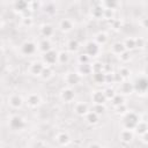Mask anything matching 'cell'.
Returning a JSON list of instances; mask_svg holds the SVG:
<instances>
[{"mask_svg":"<svg viewBox=\"0 0 148 148\" xmlns=\"http://www.w3.org/2000/svg\"><path fill=\"white\" fill-rule=\"evenodd\" d=\"M139 116L133 112V111H127L126 113L123 114V119H121V125L124 128H128V130H134L136 123L139 121Z\"/></svg>","mask_w":148,"mask_h":148,"instance_id":"1","label":"cell"},{"mask_svg":"<svg viewBox=\"0 0 148 148\" xmlns=\"http://www.w3.org/2000/svg\"><path fill=\"white\" fill-rule=\"evenodd\" d=\"M10 130L13 131H22L25 127V120L18 116V114H14L9 118V123H8Z\"/></svg>","mask_w":148,"mask_h":148,"instance_id":"2","label":"cell"},{"mask_svg":"<svg viewBox=\"0 0 148 148\" xmlns=\"http://www.w3.org/2000/svg\"><path fill=\"white\" fill-rule=\"evenodd\" d=\"M58 61V52L54 51V50H49L46 52H44L43 54V64L47 65V66H51L53 64H56Z\"/></svg>","mask_w":148,"mask_h":148,"instance_id":"3","label":"cell"},{"mask_svg":"<svg viewBox=\"0 0 148 148\" xmlns=\"http://www.w3.org/2000/svg\"><path fill=\"white\" fill-rule=\"evenodd\" d=\"M37 51V45L31 40H25L21 45V52L24 56H31Z\"/></svg>","mask_w":148,"mask_h":148,"instance_id":"4","label":"cell"},{"mask_svg":"<svg viewBox=\"0 0 148 148\" xmlns=\"http://www.w3.org/2000/svg\"><path fill=\"white\" fill-rule=\"evenodd\" d=\"M98 51H99V45L94 40H90L84 45V53L88 54L89 57H95L98 53Z\"/></svg>","mask_w":148,"mask_h":148,"instance_id":"5","label":"cell"},{"mask_svg":"<svg viewBox=\"0 0 148 148\" xmlns=\"http://www.w3.org/2000/svg\"><path fill=\"white\" fill-rule=\"evenodd\" d=\"M23 103H24V101L18 94H13L8 98V104L13 109H21L23 106Z\"/></svg>","mask_w":148,"mask_h":148,"instance_id":"6","label":"cell"},{"mask_svg":"<svg viewBox=\"0 0 148 148\" xmlns=\"http://www.w3.org/2000/svg\"><path fill=\"white\" fill-rule=\"evenodd\" d=\"M119 139L124 143H130L134 139V132H133V130L123 128L120 131V133H119Z\"/></svg>","mask_w":148,"mask_h":148,"instance_id":"7","label":"cell"},{"mask_svg":"<svg viewBox=\"0 0 148 148\" xmlns=\"http://www.w3.org/2000/svg\"><path fill=\"white\" fill-rule=\"evenodd\" d=\"M43 68H44V64H43V62H40V61H35V62H31V64H30L28 71H29V73H30L31 75H34V76H39L40 73H42V71H43Z\"/></svg>","mask_w":148,"mask_h":148,"instance_id":"8","label":"cell"},{"mask_svg":"<svg viewBox=\"0 0 148 148\" xmlns=\"http://www.w3.org/2000/svg\"><path fill=\"white\" fill-rule=\"evenodd\" d=\"M80 80H81V75L77 72H69L65 76V81L68 86H75L80 82Z\"/></svg>","mask_w":148,"mask_h":148,"instance_id":"9","label":"cell"},{"mask_svg":"<svg viewBox=\"0 0 148 148\" xmlns=\"http://www.w3.org/2000/svg\"><path fill=\"white\" fill-rule=\"evenodd\" d=\"M147 86H148V82H147V79L145 77V76H141V77H139L136 81H135V83H133V88H134V90H136L138 92H146V90H147Z\"/></svg>","mask_w":148,"mask_h":148,"instance_id":"10","label":"cell"},{"mask_svg":"<svg viewBox=\"0 0 148 148\" xmlns=\"http://www.w3.org/2000/svg\"><path fill=\"white\" fill-rule=\"evenodd\" d=\"M60 98L65 102V103H69L75 98V92L72 88H64L60 91Z\"/></svg>","mask_w":148,"mask_h":148,"instance_id":"11","label":"cell"},{"mask_svg":"<svg viewBox=\"0 0 148 148\" xmlns=\"http://www.w3.org/2000/svg\"><path fill=\"white\" fill-rule=\"evenodd\" d=\"M40 103H42V98H40V96L38 94L32 92V94H29L28 95V97H27V104L30 108H37V106L40 105Z\"/></svg>","mask_w":148,"mask_h":148,"instance_id":"12","label":"cell"},{"mask_svg":"<svg viewBox=\"0 0 148 148\" xmlns=\"http://www.w3.org/2000/svg\"><path fill=\"white\" fill-rule=\"evenodd\" d=\"M88 111H89V106H88L87 103H84V102H77V103H75V105H74V112L77 116L83 117V116L87 114Z\"/></svg>","mask_w":148,"mask_h":148,"instance_id":"13","label":"cell"},{"mask_svg":"<svg viewBox=\"0 0 148 148\" xmlns=\"http://www.w3.org/2000/svg\"><path fill=\"white\" fill-rule=\"evenodd\" d=\"M56 140L59 146H68L71 143V136L67 132H59L56 135Z\"/></svg>","mask_w":148,"mask_h":148,"instance_id":"14","label":"cell"},{"mask_svg":"<svg viewBox=\"0 0 148 148\" xmlns=\"http://www.w3.org/2000/svg\"><path fill=\"white\" fill-rule=\"evenodd\" d=\"M73 28H74V23L69 18H64L59 22V29L62 32H69L73 30Z\"/></svg>","mask_w":148,"mask_h":148,"instance_id":"15","label":"cell"},{"mask_svg":"<svg viewBox=\"0 0 148 148\" xmlns=\"http://www.w3.org/2000/svg\"><path fill=\"white\" fill-rule=\"evenodd\" d=\"M91 101L95 104H104L106 102V97L103 92V90H96L91 95Z\"/></svg>","mask_w":148,"mask_h":148,"instance_id":"16","label":"cell"},{"mask_svg":"<svg viewBox=\"0 0 148 148\" xmlns=\"http://www.w3.org/2000/svg\"><path fill=\"white\" fill-rule=\"evenodd\" d=\"M119 91L121 95H130L134 91V88H133V83L128 82V81H124L120 83L119 86Z\"/></svg>","mask_w":148,"mask_h":148,"instance_id":"17","label":"cell"},{"mask_svg":"<svg viewBox=\"0 0 148 148\" xmlns=\"http://www.w3.org/2000/svg\"><path fill=\"white\" fill-rule=\"evenodd\" d=\"M54 34V28L51 24H43L40 27V35L44 38H49Z\"/></svg>","mask_w":148,"mask_h":148,"instance_id":"18","label":"cell"},{"mask_svg":"<svg viewBox=\"0 0 148 148\" xmlns=\"http://www.w3.org/2000/svg\"><path fill=\"white\" fill-rule=\"evenodd\" d=\"M134 130H135V133H136L138 135H142V134L147 133L148 126H147L146 120H140V119H139V121L136 123V125H135Z\"/></svg>","mask_w":148,"mask_h":148,"instance_id":"19","label":"cell"},{"mask_svg":"<svg viewBox=\"0 0 148 148\" xmlns=\"http://www.w3.org/2000/svg\"><path fill=\"white\" fill-rule=\"evenodd\" d=\"M101 6L106 10H114L119 6V1L118 0H102Z\"/></svg>","mask_w":148,"mask_h":148,"instance_id":"20","label":"cell"},{"mask_svg":"<svg viewBox=\"0 0 148 148\" xmlns=\"http://www.w3.org/2000/svg\"><path fill=\"white\" fill-rule=\"evenodd\" d=\"M84 117H86V121L89 125H96L99 120V116L97 113H95L94 111H88Z\"/></svg>","mask_w":148,"mask_h":148,"instance_id":"21","label":"cell"},{"mask_svg":"<svg viewBox=\"0 0 148 148\" xmlns=\"http://www.w3.org/2000/svg\"><path fill=\"white\" fill-rule=\"evenodd\" d=\"M28 1L27 0H15L14 2V9L20 12V13H23L28 9Z\"/></svg>","mask_w":148,"mask_h":148,"instance_id":"22","label":"cell"},{"mask_svg":"<svg viewBox=\"0 0 148 148\" xmlns=\"http://www.w3.org/2000/svg\"><path fill=\"white\" fill-rule=\"evenodd\" d=\"M37 49H38L39 51H42L43 53L46 52V51H49V50H51L52 46H51V42H50V39H49V38H43V39L38 43Z\"/></svg>","mask_w":148,"mask_h":148,"instance_id":"23","label":"cell"},{"mask_svg":"<svg viewBox=\"0 0 148 148\" xmlns=\"http://www.w3.org/2000/svg\"><path fill=\"white\" fill-rule=\"evenodd\" d=\"M92 74H94V75H92V80H94L96 83L103 84V83L106 82V75H105L103 72H94Z\"/></svg>","mask_w":148,"mask_h":148,"instance_id":"24","label":"cell"},{"mask_svg":"<svg viewBox=\"0 0 148 148\" xmlns=\"http://www.w3.org/2000/svg\"><path fill=\"white\" fill-rule=\"evenodd\" d=\"M126 49H125V46H124V44L121 43V42H116V43H113L112 44V46H111V51H112V53L113 54H120L121 52H124Z\"/></svg>","mask_w":148,"mask_h":148,"instance_id":"25","label":"cell"},{"mask_svg":"<svg viewBox=\"0 0 148 148\" xmlns=\"http://www.w3.org/2000/svg\"><path fill=\"white\" fill-rule=\"evenodd\" d=\"M77 73L80 75H88V74H90L91 73V65H89V64H80Z\"/></svg>","mask_w":148,"mask_h":148,"instance_id":"26","label":"cell"},{"mask_svg":"<svg viewBox=\"0 0 148 148\" xmlns=\"http://www.w3.org/2000/svg\"><path fill=\"white\" fill-rule=\"evenodd\" d=\"M111 102H112V105H113L114 108H117V106L124 104V103H125L124 95H121V94H116V95L111 98Z\"/></svg>","mask_w":148,"mask_h":148,"instance_id":"27","label":"cell"},{"mask_svg":"<svg viewBox=\"0 0 148 148\" xmlns=\"http://www.w3.org/2000/svg\"><path fill=\"white\" fill-rule=\"evenodd\" d=\"M98 45H104L106 42H108V35L105 32H98L96 36H95V40Z\"/></svg>","mask_w":148,"mask_h":148,"instance_id":"28","label":"cell"},{"mask_svg":"<svg viewBox=\"0 0 148 148\" xmlns=\"http://www.w3.org/2000/svg\"><path fill=\"white\" fill-rule=\"evenodd\" d=\"M91 15L95 18H102L104 15V8L102 6H96L95 8H92L91 10Z\"/></svg>","mask_w":148,"mask_h":148,"instance_id":"29","label":"cell"},{"mask_svg":"<svg viewBox=\"0 0 148 148\" xmlns=\"http://www.w3.org/2000/svg\"><path fill=\"white\" fill-rule=\"evenodd\" d=\"M123 44H124V46H125V49H126L127 51H132L133 49L136 47V46H135V38H132V37L126 38V39L123 42Z\"/></svg>","mask_w":148,"mask_h":148,"instance_id":"30","label":"cell"},{"mask_svg":"<svg viewBox=\"0 0 148 148\" xmlns=\"http://www.w3.org/2000/svg\"><path fill=\"white\" fill-rule=\"evenodd\" d=\"M52 74H53V72H52V68H51V66H44V68H43V71H42V73H40V77L42 79H44V80H47V79H50L51 76H52Z\"/></svg>","mask_w":148,"mask_h":148,"instance_id":"31","label":"cell"},{"mask_svg":"<svg viewBox=\"0 0 148 148\" xmlns=\"http://www.w3.org/2000/svg\"><path fill=\"white\" fill-rule=\"evenodd\" d=\"M67 50L71 52H76L79 50V42L76 39H71L67 43Z\"/></svg>","mask_w":148,"mask_h":148,"instance_id":"32","label":"cell"},{"mask_svg":"<svg viewBox=\"0 0 148 148\" xmlns=\"http://www.w3.org/2000/svg\"><path fill=\"white\" fill-rule=\"evenodd\" d=\"M69 59V56L67 52L65 51H61V52H58V62L60 64H66Z\"/></svg>","mask_w":148,"mask_h":148,"instance_id":"33","label":"cell"},{"mask_svg":"<svg viewBox=\"0 0 148 148\" xmlns=\"http://www.w3.org/2000/svg\"><path fill=\"white\" fill-rule=\"evenodd\" d=\"M119 59H120V61H123V62L130 61V59H131V52L127 51V50H125L124 52H121V53L119 54Z\"/></svg>","mask_w":148,"mask_h":148,"instance_id":"34","label":"cell"},{"mask_svg":"<svg viewBox=\"0 0 148 148\" xmlns=\"http://www.w3.org/2000/svg\"><path fill=\"white\" fill-rule=\"evenodd\" d=\"M92 111L95 113H97L98 116L99 114H103L105 112V106H104V104H95L94 108H92Z\"/></svg>","mask_w":148,"mask_h":148,"instance_id":"35","label":"cell"},{"mask_svg":"<svg viewBox=\"0 0 148 148\" xmlns=\"http://www.w3.org/2000/svg\"><path fill=\"white\" fill-rule=\"evenodd\" d=\"M77 60H79V62H80V64H89L90 57H89L88 54H86V53H82V54H80V56H79Z\"/></svg>","mask_w":148,"mask_h":148,"instance_id":"36","label":"cell"},{"mask_svg":"<svg viewBox=\"0 0 148 148\" xmlns=\"http://www.w3.org/2000/svg\"><path fill=\"white\" fill-rule=\"evenodd\" d=\"M130 74H131V72H130V69L126 68V67H121V68L119 69V75H120L123 79H127V77L130 76Z\"/></svg>","mask_w":148,"mask_h":148,"instance_id":"37","label":"cell"},{"mask_svg":"<svg viewBox=\"0 0 148 148\" xmlns=\"http://www.w3.org/2000/svg\"><path fill=\"white\" fill-rule=\"evenodd\" d=\"M103 92H104L106 99H111V98L116 95V92H114V90H113L112 88H106L105 90H103Z\"/></svg>","mask_w":148,"mask_h":148,"instance_id":"38","label":"cell"},{"mask_svg":"<svg viewBox=\"0 0 148 148\" xmlns=\"http://www.w3.org/2000/svg\"><path fill=\"white\" fill-rule=\"evenodd\" d=\"M102 69H103V64H101V62H95L94 65H91V73L102 72Z\"/></svg>","mask_w":148,"mask_h":148,"instance_id":"39","label":"cell"},{"mask_svg":"<svg viewBox=\"0 0 148 148\" xmlns=\"http://www.w3.org/2000/svg\"><path fill=\"white\" fill-rule=\"evenodd\" d=\"M116 110H117V113L118 114H124V113H126L127 112V106L125 105V103L124 104H121V105H119V106H117L116 108Z\"/></svg>","mask_w":148,"mask_h":148,"instance_id":"40","label":"cell"},{"mask_svg":"<svg viewBox=\"0 0 148 148\" xmlns=\"http://www.w3.org/2000/svg\"><path fill=\"white\" fill-rule=\"evenodd\" d=\"M135 46H136V47H143V46H145V40H143L142 38H140V37L136 38V39H135Z\"/></svg>","mask_w":148,"mask_h":148,"instance_id":"41","label":"cell"},{"mask_svg":"<svg viewBox=\"0 0 148 148\" xmlns=\"http://www.w3.org/2000/svg\"><path fill=\"white\" fill-rule=\"evenodd\" d=\"M140 136L142 138L141 140H142V142H143L145 145H146V143H148V139H147V133H145V134H142V135H140Z\"/></svg>","mask_w":148,"mask_h":148,"instance_id":"42","label":"cell"},{"mask_svg":"<svg viewBox=\"0 0 148 148\" xmlns=\"http://www.w3.org/2000/svg\"><path fill=\"white\" fill-rule=\"evenodd\" d=\"M23 22H24L25 24H28V25H30V24L32 23V21H31V17H25V18H23Z\"/></svg>","mask_w":148,"mask_h":148,"instance_id":"43","label":"cell"},{"mask_svg":"<svg viewBox=\"0 0 148 148\" xmlns=\"http://www.w3.org/2000/svg\"><path fill=\"white\" fill-rule=\"evenodd\" d=\"M47 143L46 142H42V141H38V142H35L32 146H35V147H39V146H46Z\"/></svg>","mask_w":148,"mask_h":148,"instance_id":"44","label":"cell"},{"mask_svg":"<svg viewBox=\"0 0 148 148\" xmlns=\"http://www.w3.org/2000/svg\"><path fill=\"white\" fill-rule=\"evenodd\" d=\"M2 102H3V99H2V96L0 95V106L2 105Z\"/></svg>","mask_w":148,"mask_h":148,"instance_id":"45","label":"cell"},{"mask_svg":"<svg viewBox=\"0 0 148 148\" xmlns=\"http://www.w3.org/2000/svg\"><path fill=\"white\" fill-rule=\"evenodd\" d=\"M2 54H3V52H2V49H1V47H0V58H1V57H2Z\"/></svg>","mask_w":148,"mask_h":148,"instance_id":"46","label":"cell"},{"mask_svg":"<svg viewBox=\"0 0 148 148\" xmlns=\"http://www.w3.org/2000/svg\"><path fill=\"white\" fill-rule=\"evenodd\" d=\"M90 146H101V145H99V143H91Z\"/></svg>","mask_w":148,"mask_h":148,"instance_id":"47","label":"cell"},{"mask_svg":"<svg viewBox=\"0 0 148 148\" xmlns=\"http://www.w3.org/2000/svg\"><path fill=\"white\" fill-rule=\"evenodd\" d=\"M0 27H1V20H0Z\"/></svg>","mask_w":148,"mask_h":148,"instance_id":"48","label":"cell"},{"mask_svg":"<svg viewBox=\"0 0 148 148\" xmlns=\"http://www.w3.org/2000/svg\"><path fill=\"white\" fill-rule=\"evenodd\" d=\"M53 1H57V0H53Z\"/></svg>","mask_w":148,"mask_h":148,"instance_id":"49","label":"cell"}]
</instances>
